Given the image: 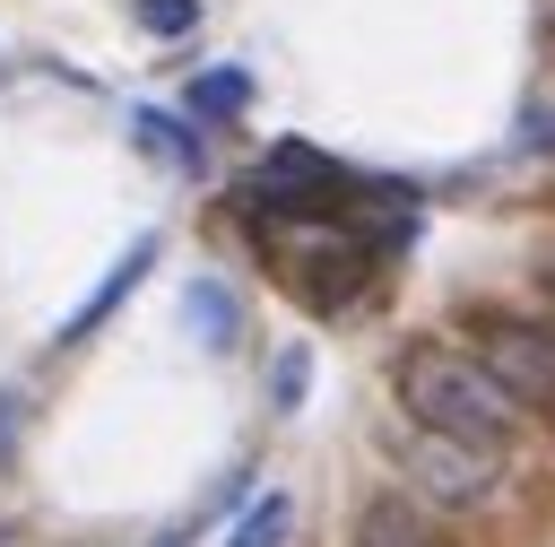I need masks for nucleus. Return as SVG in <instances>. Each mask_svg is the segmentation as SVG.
I'll use <instances>...</instances> for the list:
<instances>
[{"label":"nucleus","mask_w":555,"mask_h":547,"mask_svg":"<svg viewBox=\"0 0 555 547\" xmlns=\"http://www.w3.org/2000/svg\"><path fill=\"white\" fill-rule=\"evenodd\" d=\"M520 139H529V148H555V104H538V113H529V130H520Z\"/></svg>","instance_id":"obj_13"},{"label":"nucleus","mask_w":555,"mask_h":547,"mask_svg":"<svg viewBox=\"0 0 555 547\" xmlns=\"http://www.w3.org/2000/svg\"><path fill=\"white\" fill-rule=\"evenodd\" d=\"M546 287H555V269H546Z\"/></svg>","instance_id":"obj_14"},{"label":"nucleus","mask_w":555,"mask_h":547,"mask_svg":"<svg viewBox=\"0 0 555 547\" xmlns=\"http://www.w3.org/2000/svg\"><path fill=\"white\" fill-rule=\"evenodd\" d=\"M139 26L173 43V35H191V26H199V0H139Z\"/></svg>","instance_id":"obj_12"},{"label":"nucleus","mask_w":555,"mask_h":547,"mask_svg":"<svg viewBox=\"0 0 555 547\" xmlns=\"http://www.w3.org/2000/svg\"><path fill=\"white\" fill-rule=\"evenodd\" d=\"M477 356L529 417L555 425V321H477Z\"/></svg>","instance_id":"obj_4"},{"label":"nucleus","mask_w":555,"mask_h":547,"mask_svg":"<svg viewBox=\"0 0 555 547\" xmlns=\"http://www.w3.org/2000/svg\"><path fill=\"white\" fill-rule=\"evenodd\" d=\"M182 321H191V339H199L208 356H225V347L243 339V304H234L225 278H191V287H182Z\"/></svg>","instance_id":"obj_8"},{"label":"nucleus","mask_w":555,"mask_h":547,"mask_svg":"<svg viewBox=\"0 0 555 547\" xmlns=\"http://www.w3.org/2000/svg\"><path fill=\"white\" fill-rule=\"evenodd\" d=\"M286 530H295V495H278V486H269V495H251V504H243V521L225 530V547H286Z\"/></svg>","instance_id":"obj_10"},{"label":"nucleus","mask_w":555,"mask_h":547,"mask_svg":"<svg viewBox=\"0 0 555 547\" xmlns=\"http://www.w3.org/2000/svg\"><path fill=\"white\" fill-rule=\"evenodd\" d=\"M390 469L434 512H486V504H503V460L486 443H451L434 425H399L390 434Z\"/></svg>","instance_id":"obj_3"},{"label":"nucleus","mask_w":555,"mask_h":547,"mask_svg":"<svg viewBox=\"0 0 555 547\" xmlns=\"http://www.w3.org/2000/svg\"><path fill=\"white\" fill-rule=\"evenodd\" d=\"M243 104H251V69H234V61H225V69H199V78L182 87V113H191V122H234Z\"/></svg>","instance_id":"obj_9"},{"label":"nucleus","mask_w":555,"mask_h":547,"mask_svg":"<svg viewBox=\"0 0 555 547\" xmlns=\"http://www.w3.org/2000/svg\"><path fill=\"white\" fill-rule=\"evenodd\" d=\"M147 269H156V234H130V243H121V260H113V269H104V278L78 295V313H69L52 339H61V347H87V339H95V330H104V321H113V313L139 295V278H147Z\"/></svg>","instance_id":"obj_5"},{"label":"nucleus","mask_w":555,"mask_h":547,"mask_svg":"<svg viewBox=\"0 0 555 547\" xmlns=\"http://www.w3.org/2000/svg\"><path fill=\"white\" fill-rule=\"evenodd\" d=\"M260 226V243H269V260H278V278L304 295V304H347L364 278H373V234L356 226V217H251Z\"/></svg>","instance_id":"obj_2"},{"label":"nucleus","mask_w":555,"mask_h":547,"mask_svg":"<svg viewBox=\"0 0 555 547\" xmlns=\"http://www.w3.org/2000/svg\"><path fill=\"white\" fill-rule=\"evenodd\" d=\"M304 391H312V347L295 339V347H278V365H269V408H278V417H295V408H304Z\"/></svg>","instance_id":"obj_11"},{"label":"nucleus","mask_w":555,"mask_h":547,"mask_svg":"<svg viewBox=\"0 0 555 547\" xmlns=\"http://www.w3.org/2000/svg\"><path fill=\"white\" fill-rule=\"evenodd\" d=\"M390 391H399V417L408 425H434L451 443L503 451L512 425H520V399L494 382V365L468 356V347H451V339H408L399 365H390Z\"/></svg>","instance_id":"obj_1"},{"label":"nucleus","mask_w":555,"mask_h":547,"mask_svg":"<svg viewBox=\"0 0 555 547\" xmlns=\"http://www.w3.org/2000/svg\"><path fill=\"white\" fill-rule=\"evenodd\" d=\"M130 139H139L156 165H173V174H199V165H208V139L191 130V113H156V104H139V113H130Z\"/></svg>","instance_id":"obj_7"},{"label":"nucleus","mask_w":555,"mask_h":547,"mask_svg":"<svg viewBox=\"0 0 555 547\" xmlns=\"http://www.w3.org/2000/svg\"><path fill=\"white\" fill-rule=\"evenodd\" d=\"M347 547H451V538L434 530V512H425L416 495H364Z\"/></svg>","instance_id":"obj_6"}]
</instances>
